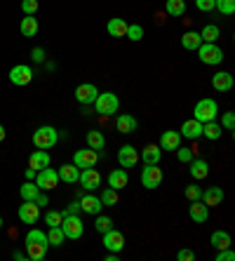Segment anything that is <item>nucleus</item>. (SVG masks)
Listing matches in <instances>:
<instances>
[{"mask_svg": "<svg viewBox=\"0 0 235 261\" xmlns=\"http://www.w3.org/2000/svg\"><path fill=\"white\" fill-rule=\"evenodd\" d=\"M49 163H52V158H49V153L47 151H33L31 153V158H29V167H33L36 172L45 170V167H49Z\"/></svg>", "mask_w": 235, "mask_h": 261, "instance_id": "b1692460", "label": "nucleus"}, {"mask_svg": "<svg viewBox=\"0 0 235 261\" xmlns=\"http://www.w3.org/2000/svg\"><path fill=\"white\" fill-rule=\"evenodd\" d=\"M33 80V68L26 66V64H17V66L10 68V83L19 87H26Z\"/></svg>", "mask_w": 235, "mask_h": 261, "instance_id": "9d476101", "label": "nucleus"}, {"mask_svg": "<svg viewBox=\"0 0 235 261\" xmlns=\"http://www.w3.org/2000/svg\"><path fill=\"white\" fill-rule=\"evenodd\" d=\"M165 12L169 17H184L186 14V0H167L165 3Z\"/></svg>", "mask_w": 235, "mask_h": 261, "instance_id": "2f4dec72", "label": "nucleus"}, {"mask_svg": "<svg viewBox=\"0 0 235 261\" xmlns=\"http://www.w3.org/2000/svg\"><path fill=\"white\" fill-rule=\"evenodd\" d=\"M219 125H221L226 132H233L235 129V113L233 111H226V113L221 116V122H219Z\"/></svg>", "mask_w": 235, "mask_h": 261, "instance_id": "37998d69", "label": "nucleus"}, {"mask_svg": "<svg viewBox=\"0 0 235 261\" xmlns=\"http://www.w3.org/2000/svg\"><path fill=\"white\" fill-rule=\"evenodd\" d=\"M99 163V153L94 148H80V151L73 153V165L78 167V170H87V167H94Z\"/></svg>", "mask_w": 235, "mask_h": 261, "instance_id": "6e6552de", "label": "nucleus"}, {"mask_svg": "<svg viewBox=\"0 0 235 261\" xmlns=\"http://www.w3.org/2000/svg\"><path fill=\"white\" fill-rule=\"evenodd\" d=\"M214 10H219L221 14H233L235 12V0H214Z\"/></svg>", "mask_w": 235, "mask_h": 261, "instance_id": "a19ab883", "label": "nucleus"}, {"mask_svg": "<svg viewBox=\"0 0 235 261\" xmlns=\"http://www.w3.org/2000/svg\"><path fill=\"white\" fill-rule=\"evenodd\" d=\"M61 214H80V202H78V200H73L71 205H68Z\"/></svg>", "mask_w": 235, "mask_h": 261, "instance_id": "5fc2aeb1", "label": "nucleus"}, {"mask_svg": "<svg viewBox=\"0 0 235 261\" xmlns=\"http://www.w3.org/2000/svg\"><path fill=\"white\" fill-rule=\"evenodd\" d=\"M165 179V172L158 167V165H144V170H141V184H144V189L153 191V189H160V184Z\"/></svg>", "mask_w": 235, "mask_h": 261, "instance_id": "423d86ee", "label": "nucleus"}, {"mask_svg": "<svg viewBox=\"0 0 235 261\" xmlns=\"http://www.w3.org/2000/svg\"><path fill=\"white\" fill-rule=\"evenodd\" d=\"M195 7L200 12H212L214 10V0H195Z\"/></svg>", "mask_w": 235, "mask_h": 261, "instance_id": "8fccbe9b", "label": "nucleus"}, {"mask_svg": "<svg viewBox=\"0 0 235 261\" xmlns=\"http://www.w3.org/2000/svg\"><path fill=\"white\" fill-rule=\"evenodd\" d=\"M31 57H33V61H36V64H42V61H45V49H42V47H33V49H31Z\"/></svg>", "mask_w": 235, "mask_h": 261, "instance_id": "603ef678", "label": "nucleus"}, {"mask_svg": "<svg viewBox=\"0 0 235 261\" xmlns=\"http://www.w3.org/2000/svg\"><path fill=\"white\" fill-rule=\"evenodd\" d=\"M200 38H202V43H217L221 38V31H219L217 24H207L205 29L200 31Z\"/></svg>", "mask_w": 235, "mask_h": 261, "instance_id": "72a5a7b5", "label": "nucleus"}, {"mask_svg": "<svg viewBox=\"0 0 235 261\" xmlns=\"http://www.w3.org/2000/svg\"><path fill=\"white\" fill-rule=\"evenodd\" d=\"M61 221H64V214L61 212H52V210H49V212L45 214V224L47 226H61Z\"/></svg>", "mask_w": 235, "mask_h": 261, "instance_id": "a18cd8bd", "label": "nucleus"}, {"mask_svg": "<svg viewBox=\"0 0 235 261\" xmlns=\"http://www.w3.org/2000/svg\"><path fill=\"white\" fill-rule=\"evenodd\" d=\"M94 228L99 233H106L109 228H113V219L106 217V214H97V221H94Z\"/></svg>", "mask_w": 235, "mask_h": 261, "instance_id": "79ce46f5", "label": "nucleus"}, {"mask_svg": "<svg viewBox=\"0 0 235 261\" xmlns=\"http://www.w3.org/2000/svg\"><path fill=\"white\" fill-rule=\"evenodd\" d=\"M33 202H36L38 207H47V202H49L47 193H45V191H40V193H38V198H36V200H33Z\"/></svg>", "mask_w": 235, "mask_h": 261, "instance_id": "864d4df0", "label": "nucleus"}, {"mask_svg": "<svg viewBox=\"0 0 235 261\" xmlns=\"http://www.w3.org/2000/svg\"><path fill=\"white\" fill-rule=\"evenodd\" d=\"M26 254L31 261H42L47 254V245H26Z\"/></svg>", "mask_w": 235, "mask_h": 261, "instance_id": "e433bc0d", "label": "nucleus"}, {"mask_svg": "<svg viewBox=\"0 0 235 261\" xmlns=\"http://www.w3.org/2000/svg\"><path fill=\"white\" fill-rule=\"evenodd\" d=\"M26 245H47V233L45 231H38V228H31L29 233H26Z\"/></svg>", "mask_w": 235, "mask_h": 261, "instance_id": "c9c22d12", "label": "nucleus"}, {"mask_svg": "<svg viewBox=\"0 0 235 261\" xmlns=\"http://www.w3.org/2000/svg\"><path fill=\"white\" fill-rule=\"evenodd\" d=\"M127 184H129V176H127V170H113L109 174V186L115 191H120V189H127Z\"/></svg>", "mask_w": 235, "mask_h": 261, "instance_id": "a878e982", "label": "nucleus"}, {"mask_svg": "<svg viewBox=\"0 0 235 261\" xmlns=\"http://www.w3.org/2000/svg\"><path fill=\"white\" fill-rule=\"evenodd\" d=\"M210 245L214 249H228L230 247V233L228 231H214L210 236Z\"/></svg>", "mask_w": 235, "mask_h": 261, "instance_id": "cd10ccee", "label": "nucleus"}, {"mask_svg": "<svg viewBox=\"0 0 235 261\" xmlns=\"http://www.w3.org/2000/svg\"><path fill=\"white\" fill-rule=\"evenodd\" d=\"M14 259H17V261H24V259H29V254H26V252H19V249H17V252H14Z\"/></svg>", "mask_w": 235, "mask_h": 261, "instance_id": "6e6d98bb", "label": "nucleus"}, {"mask_svg": "<svg viewBox=\"0 0 235 261\" xmlns=\"http://www.w3.org/2000/svg\"><path fill=\"white\" fill-rule=\"evenodd\" d=\"M21 10H24V14H36L38 12V0H21Z\"/></svg>", "mask_w": 235, "mask_h": 261, "instance_id": "09e8293b", "label": "nucleus"}, {"mask_svg": "<svg viewBox=\"0 0 235 261\" xmlns=\"http://www.w3.org/2000/svg\"><path fill=\"white\" fill-rule=\"evenodd\" d=\"M57 141H59V129H55L52 125H42L33 132V146L40 151H49Z\"/></svg>", "mask_w": 235, "mask_h": 261, "instance_id": "f03ea898", "label": "nucleus"}, {"mask_svg": "<svg viewBox=\"0 0 235 261\" xmlns=\"http://www.w3.org/2000/svg\"><path fill=\"white\" fill-rule=\"evenodd\" d=\"M80 186H83L85 191H94L101 186V174H99L94 167H87V170H80Z\"/></svg>", "mask_w": 235, "mask_h": 261, "instance_id": "4468645a", "label": "nucleus"}, {"mask_svg": "<svg viewBox=\"0 0 235 261\" xmlns=\"http://www.w3.org/2000/svg\"><path fill=\"white\" fill-rule=\"evenodd\" d=\"M212 87L217 92H228L233 90V75L228 71H217L212 75Z\"/></svg>", "mask_w": 235, "mask_h": 261, "instance_id": "6ab92c4d", "label": "nucleus"}, {"mask_svg": "<svg viewBox=\"0 0 235 261\" xmlns=\"http://www.w3.org/2000/svg\"><path fill=\"white\" fill-rule=\"evenodd\" d=\"M61 231L66 236V240H78L85 233V224L78 214H64V221H61Z\"/></svg>", "mask_w": 235, "mask_h": 261, "instance_id": "39448f33", "label": "nucleus"}, {"mask_svg": "<svg viewBox=\"0 0 235 261\" xmlns=\"http://www.w3.org/2000/svg\"><path fill=\"white\" fill-rule=\"evenodd\" d=\"M64 240H66V236H64V231H61V226H49L47 243L52 245V247H61V245H64Z\"/></svg>", "mask_w": 235, "mask_h": 261, "instance_id": "f704fd0d", "label": "nucleus"}, {"mask_svg": "<svg viewBox=\"0 0 235 261\" xmlns=\"http://www.w3.org/2000/svg\"><path fill=\"white\" fill-rule=\"evenodd\" d=\"M78 202H80V212L92 214V217L101 214V210H103L101 198L92 195V191H87V193H78Z\"/></svg>", "mask_w": 235, "mask_h": 261, "instance_id": "0eeeda50", "label": "nucleus"}, {"mask_svg": "<svg viewBox=\"0 0 235 261\" xmlns=\"http://www.w3.org/2000/svg\"><path fill=\"white\" fill-rule=\"evenodd\" d=\"M160 148L163 151H176L181 146V134L176 132V129H167V132H163V137H160Z\"/></svg>", "mask_w": 235, "mask_h": 261, "instance_id": "412c9836", "label": "nucleus"}, {"mask_svg": "<svg viewBox=\"0 0 235 261\" xmlns=\"http://www.w3.org/2000/svg\"><path fill=\"white\" fill-rule=\"evenodd\" d=\"M217 261H235V252L233 249H217V256H214Z\"/></svg>", "mask_w": 235, "mask_h": 261, "instance_id": "de8ad7c7", "label": "nucleus"}, {"mask_svg": "<svg viewBox=\"0 0 235 261\" xmlns=\"http://www.w3.org/2000/svg\"><path fill=\"white\" fill-rule=\"evenodd\" d=\"M19 31H21L24 38H36L38 31H40V24H38L36 14H26V17L21 19V24H19Z\"/></svg>", "mask_w": 235, "mask_h": 261, "instance_id": "4be33fe9", "label": "nucleus"}, {"mask_svg": "<svg viewBox=\"0 0 235 261\" xmlns=\"http://www.w3.org/2000/svg\"><path fill=\"white\" fill-rule=\"evenodd\" d=\"M57 174H59V181H64V184H78V179H80V170L73 163L61 165L59 170H57Z\"/></svg>", "mask_w": 235, "mask_h": 261, "instance_id": "393cba45", "label": "nucleus"}, {"mask_svg": "<svg viewBox=\"0 0 235 261\" xmlns=\"http://www.w3.org/2000/svg\"><path fill=\"white\" fill-rule=\"evenodd\" d=\"M176 259L179 261H195V252L193 249H179V252H176Z\"/></svg>", "mask_w": 235, "mask_h": 261, "instance_id": "3c124183", "label": "nucleus"}, {"mask_svg": "<svg viewBox=\"0 0 235 261\" xmlns=\"http://www.w3.org/2000/svg\"><path fill=\"white\" fill-rule=\"evenodd\" d=\"M109 36H113V38H125V33H127V21L125 19H109Z\"/></svg>", "mask_w": 235, "mask_h": 261, "instance_id": "7c9ffc66", "label": "nucleus"}, {"mask_svg": "<svg viewBox=\"0 0 235 261\" xmlns=\"http://www.w3.org/2000/svg\"><path fill=\"white\" fill-rule=\"evenodd\" d=\"M139 160H144V165H158L163 160V148L158 144H148L144 151L139 153Z\"/></svg>", "mask_w": 235, "mask_h": 261, "instance_id": "aec40b11", "label": "nucleus"}, {"mask_svg": "<svg viewBox=\"0 0 235 261\" xmlns=\"http://www.w3.org/2000/svg\"><path fill=\"white\" fill-rule=\"evenodd\" d=\"M19 219H21L24 224L33 226L38 219H40V207H38L33 200H24V205L19 207Z\"/></svg>", "mask_w": 235, "mask_h": 261, "instance_id": "2eb2a0df", "label": "nucleus"}, {"mask_svg": "<svg viewBox=\"0 0 235 261\" xmlns=\"http://www.w3.org/2000/svg\"><path fill=\"white\" fill-rule=\"evenodd\" d=\"M101 236H103V247L109 249V252H122V247H125V236H122L120 231L109 228V231L101 233Z\"/></svg>", "mask_w": 235, "mask_h": 261, "instance_id": "ddd939ff", "label": "nucleus"}, {"mask_svg": "<svg viewBox=\"0 0 235 261\" xmlns=\"http://www.w3.org/2000/svg\"><path fill=\"white\" fill-rule=\"evenodd\" d=\"M33 179H36V170L29 167V170H26V181H33Z\"/></svg>", "mask_w": 235, "mask_h": 261, "instance_id": "4d7b16f0", "label": "nucleus"}, {"mask_svg": "<svg viewBox=\"0 0 235 261\" xmlns=\"http://www.w3.org/2000/svg\"><path fill=\"white\" fill-rule=\"evenodd\" d=\"M99 90L97 85H92V83H83V85L75 87V101L83 103V106H92L94 99H97Z\"/></svg>", "mask_w": 235, "mask_h": 261, "instance_id": "f8f14e48", "label": "nucleus"}, {"mask_svg": "<svg viewBox=\"0 0 235 261\" xmlns=\"http://www.w3.org/2000/svg\"><path fill=\"white\" fill-rule=\"evenodd\" d=\"M184 193H186L188 200H200L202 189H200V186H195V184H191V186H186V191H184Z\"/></svg>", "mask_w": 235, "mask_h": 261, "instance_id": "49530a36", "label": "nucleus"}, {"mask_svg": "<svg viewBox=\"0 0 235 261\" xmlns=\"http://www.w3.org/2000/svg\"><path fill=\"white\" fill-rule=\"evenodd\" d=\"M188 214H191V219H193L195 224H205L207 219H210V207H207L202 200H191Z\"/></svg>", "mask_w": 235, "mask_h": 261, "instance_id": "a211bd4d", "label": "nucleus"}, {"mask_svg": "<svg viewBox=\"0 0 235 261\" xmlns=\"http://www.w3.org/2000/svg\"><path fill=\"white\" fill-rule=\"evenodd\" d=\"M132 43H139L141 38H144V26L141 24H127V33H125Z\"/></svg>", "mask_w": 235, "mask_h": 261, "instance_id": "ea45409f", "label": "nucleus"}, {"mask_svg": "<svg viewBox=\"0 0 235 261\" xmlns=\"http://www.w3.org/2000/svg\"><path fill=\"white\" fill-rule=\"evenodd\" d=\"M99 198H101L103 207H113V205H118V200H120V198H118V191L111 189V186H109V189H103Z\"/></svg>", "mask_w": 235, "mask_h": 261, "instance_id": "58836bf2", "label": "nucleus"}, {"mask_svg": "<svg viewBox=\"0 0 235 261\" xmlns=\"http://www.w3.org/2000/svg\"><path fill=\"white\" fill-rule=\"evenodd\" d=\"M87 146L94 148V151H103L106 148V137L99 129H92V132H87Z\"/></svg>", "mask_w": 235, "mask_h": 261, "instance_id": "473e14b6", "label": "nucleus"}, {"mask_svg": "<svg viewBox=\"0 0 235 261\" xmlns=\"http://www.w3.org/2000/svg\"><path fill=\"white\" fill-rule=\"evenodd\" d=\"M195 52H198L200 61L207 64V66H219V64L223 61V49L219 47L217 43H202Z\"/></svg>", "mask_w": 235, "mask_h": 261, "instance_id": "7ed1b4c3", "label": "nucleus"}, {"mask_svg": "<svg viewBox=\"0 0 235 261\" xmlns=\"http://www.w3.org/2000/svg\"><path fill=\"white\" fill-rule=\"evenodd\" d=\"M106 261H118V252H109V254H106Z\"/></svg>", "mask_w": 235, "mask_h": 261, "instance_id": "13d9d810", "label": "nucleus"}, {"mask_svg": "<svg viewBox=\"0 0 235 261\" xmlns=\"http://www.w3.org/2000/svg\"><path fill=\"white\" fill-rule=\"evenodd\" d=\"M195 155H193V148H186V146H184V148H176V160H179V163H191V160H193Z\"/></svg>", "mask_w": 235, "mask_h": 261, "instance_id": "c03bdc74", "label": "nucleus"}, {"mask_svg": "<svg viewBox=\"0 0 235 261\" xmlns=\"http://www.w3.org/2000/svg\"><path fill=\"white\" fill-rule=\"evenodd\" d=\"M200 200L205 202L207 207H219L223 202V191L219 189V186H210V189L202 191V195H200Z\"/></svg>", "mask_w": 235, "mask_h": 261, "instance_id": "5701e85b", "label": "nucleus"}, {"mask_svg": "<svg viewBox=\"0 0 235 261\" xmlns=\"http://www.w3.org/2000/svg\"><path fill=\"white\" fill-rule=\"evenodd\" d=\"M38 193H40V189L36 186V181H26L21 189H19V195L24 198V200H36Z\"/></svg>", "mask_w": 235, "mask_h": 261, "instance_id": "4c0bfd02", "label": "nucleus"}, {"mask_svg": "<svg viewBox=\"0 0 235 261\" xmlns=\"http://www.w3.org/2000/svg\"><path fill=\"white\" fill-rule=\"evenodd\" d=\"M188 165H191V176H193V179H205V176L210 174V165H207V160L193 158Z\"/></svg>", "mask_w": 235, "mask_h": 261, "instance_id": "c85d7f7f", "label": "nucleus"}, {"mask_svg": "<svg viewBox=\"0 0 235 261\" xmlns=\"http://www.w3.org/2000/svg\"><path fill=\"white\" fill-rule=\"evenodd\" d=\"M0 228H3V217H0Z\"/></svg>", "mask_w": 235, "mask_h": 261, "instance_id": "052dcab7", "label": "nucleus"}, {"mask_svg": "<svg viewBox=\"0 0 235 261\" xmlns=\"http://www.w3.org/2000/svg\"><path fill=\"white\" fill-rule=\"evenodd\" d=\"M221 132H223V127H221V125H219L217 120L202 122V137H205V139H210V141H217V139H221Z\"/></svg>", "mask_w": 235, "mask_h": 261, "instance_id": "c756f323", "label": "nucleus"}, {"mask_svg": "<svg viewBox=\"0 0 235 261\" xmlns=\"http://www.w3.org/2000/svg\"><path fill=\"white\" fill-rule=\"evenodd\" d=\"M36 186L40 191H55L57 189V184H59V174H57V170H49V167H45V170H40V172H36Z\"/></svg>", "mask_w": 235, "mask_h": 261, "instance_id": "1a4fd4ad", "label": "nucleus"}, {"mask_svg": "<svg viewBox=\"0 0 235 261\" xmlns=\"http://www.w3.org/2000/svg\"><path fill=\"white\" fill-rule=\"evenodd\" d=\"M179 134H181V139H191V141L200 139V137H202V122L195 120V118H191V120H184Z\"/></svg>", "mask_w": 235, "mask_h": 261, "instance_id": "dca6fc26", "label": "nucleus"}, {"mask_svg": "<svg viewBox=\"0 0 235 261\" xmlns=\"http://www.w3.org/2000/svg\"><path fill=\"white\" fill-rule=\"evenodd\" d=\"M5 137H7V132H5V127H3V125H0V141L5 139Z\"/></svg>", "mask_w": 235, "mask_h": 261, "instance_id": "bf43d9fd", "label": "nucleus"}, {"mask_svg": "<svg viewBox=\"0 0 235 261\" xmlns=\"http://www.w3.org/2000/svg\"><path fill=\"white\" fill-rule=\"evenodd\" d=\"M92 106H94V111H97L99 116L111 118L118 113V109H120V99H118L115 92H99Z\"/></svg>", "mask_w": 235, "mask_h": 261, "instance_id": "f257e3e1", "label": "nucleus"}, {"mask_svg": "<svg viewBox=\"0 0 235 261\" xmlns=\"http://www.w3.org/2000/svg\"><path fill=\"white\" fill-rule=\"evenodd\" d=\"M219 116V103L214 101V99H200L198 103H195L193 109V118L200 122H210V120H217Z\"/></svg>", "mask_w": 235, "mask_h": 261, "instance_id": "20e7f679", "label": "nucleus"}, {"mask_svg": "<svg viewBox=\"0 0 235 261\" xmlns=\"http://www.w3.org/2000/svg\"><path fill=\"white\" fill-rule=\"evenodd\" d=\"M139 127V122L134 116H129V113H120V116L115 118V129L120 134H134Z\"/></svg>", "mask_w": 235, "mask_h": 261, "instance_id": "f3484780", "label": "nucleus"}, {"mask_svg": "<svg viewBox=\"0 0 235 261\" xmlns=\"http://www.w3.org/2000/svg\"><path fill=\"white\" fill-rule=\"evenodd\" d=\"M200 45H202L200 31H186V33L181 36V47H184V49H191V52H195Z\"/></svg>", "mask_w": 235, "mask_h": 261, "instance_id": "bb28decb", "label": "nucleus"}, {"mask_svg": "<svg viewBox=\"0 0 235 261\" xmlns=\"http://www.w3.org/2000/svg\"><path fill=\"white\" fill-rule=\"evenodd\" d=\"M137 163H139V151L134 146L125 144L118 148V165L122 170H132V167H137Z\"/></svg>", "mask_w": 235, "mask_h": 261, "instance_id": "9b49d317", "label": "nucleus"}]
</instances>
